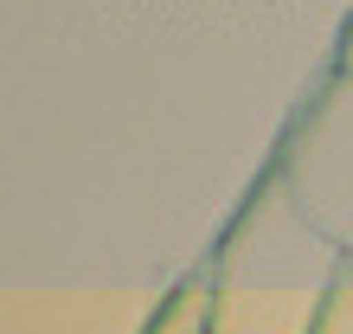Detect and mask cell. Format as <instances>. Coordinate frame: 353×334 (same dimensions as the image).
Returning a JSON list of instances; mask_svg holds the SVG:
<instances>
[{"mask_svg":"<svg viewBox=\"0 0 353 334\" xmlns=\"http://www.w3.org/2000/svg\"><path fill=\"white\" fill-rule=\"evenodd\" d=\"M341 257L347 250L296 206L283 174H263L205 264L212 334H315Z\"/></svg>","mask_w":353,"mask_h":334,"instance_id":"6da1fadb","label":"cell"},{"mask_svg":"<svg viewBox=\"0 0 353 334\" xmlns=\"http://www.w3.org/2000/svg\"><path fill=\"white\" fill-rule=\"evenodd\" d=\"M276 174L302 213L341 250H353V77L334 71L302 103V116L283 135Z\"/></svg>","mask_w":353,"mask_h":334,"instance_id":"7a4b0ae2","label":"cell"},{"mask_svg":"<svg viewBox=\"0 0 353 334\" xmlns=\"http://www.w3.org/2000/svg\"><path fill=\"white\" fill-rule=\"evenodd\" d=\"M148 334H212V283L193 277V283L168 289V302L154 308Z\"/></svg>","mask_w":353,"mask_h":334,"instance_id":"3957f363","label":"cell"},{"mask_svg":"<svg viewBox=\"0 0 353 334\" xmlns=\"http://www.w3.org/2000/svg\"><path fill=\"white\" fill-rule=\"evenodd\" d=\"M315 334H353V250L341 257V277H334V289H327V302H321Z\"/></svg>","mask_w":353,"mask_h":334,"instance_id":"277c9868","label":"cell"},{"mask_svg":"<svg viewBox=\"0 0 353 334\" xmlns=\"http://www.w3.org/2000/svg\"><path fill=\"white\" fill-rule=\"evenodd\" d=\"M334 71L353 77V19H347V32H341V52H334Z\"/></svg>","mask_w":353,"mask_h":334,"instance_id":"5b68a950","label":"cell"}]
</instances>
